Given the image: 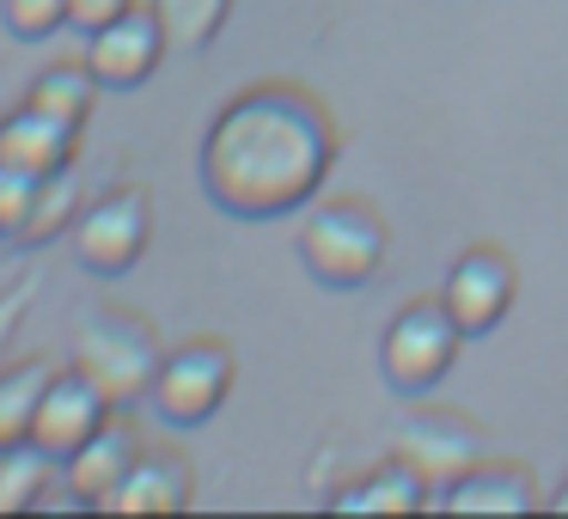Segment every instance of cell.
Listing matches in <instances>:
<instances>
[{
	"instance_id": "1",
	"label": "cell",
	"mask_w": 568,
	"mask_h": 519,
	"mask_svg": "<svg viewBox=\"0 0 568 519\" xmlns=\"http://www.w3.org/2000/svg\"><path fill=\"white\" fill-rule=\"evenodd\" d=\"M336 165V116L294 80L245 86L202 135V190L233 221H282L318 202Z\"/></svg>"
},
{
	"instance_id": "2",
	"label": "cell",
	"mask_w": 568,
	"mask_h": 519,
	"mask_svg": "<svg viewBox=\"0 0 568 519\" xmlns=\"http://www.w3.org/2000/svg\"><path fill=\"white\" fill-rule=\"evenodd\" d=\"M385 251H392V226H385V214L361 196L324 202V208H312L306 226H300V263H306L312 282L336 287V294L367 287L373 275L385 269Z\"/></svg>"
},
{
	"instance_id": "3",
	"label": "cell",
	"mask_w": 568,
	"mask_h": 519,
	"mask_svg": "<svg viewBox=\"0 0 568 519\" xmlns=\"http://www.w3.org/2000/svg\"><path fill=\"white\" fill-rule=\"evenodd\" d=\"M165 348H160V330H153L141 312H123V306H99L80 318L74 330V367L111 397L116 409H135L141 397L153 391V373H160Z\"/></svg>"
},
{
	"instance_id": "4",
	"label": "cell",
	"mask_w": 568,
	"mask_h": 519,
	"mask_svg": "<svg viewBox=\"0 0 568 519\" xmlns=\"http://www.w3.org/2000/svg\"><path fill=\"white\" fill-rule=\"evenodd\" d=\"M458 343L465 330L453 324V312L440 299H409L392 324H385V343H379V373L397 397H428L434 385L453 373Z\"/></svg>"
},
{
	"instance_id": "5",
	"label": "cell",
	"mask_w": 568,
	"mask_h": 519,
	"mask_svg": "<svg viewBox=\"0 0 568 519\" xmlns=\"http://www.w3.org/2000/svg\"><path fill=\"white\" fill-rule=\"evenodd\" d=\"M68 245H74V263L87 275H129L153 245V196L141 184H116L104 196H92L80 208Z\"/></svg>"
},
{
	"instance_id": "6",
	"label": "cell",
	"mask_w": 568,
	"mask_h": 519,
	"mask_svg": "<svg viewBox=\"0 0 568 519\" xmlns=\"http://www.w3.org/2000/svg\"><path fill=\"white\" fill-rule=\"evenodd\" d=\"M233 379H239L233 348L214 343V336H196V343L165 348L148 404L160 409V421H172V428H202V421L233 397Z\"/></svg>"
},
{
	"instance_id": "7",
	"label": "cell",
	"mask_w": 568,
	"mask_h": 519,
	"mask_svg": "<svg viewBox=\"0 0 568 519\" xmlns=\"http://www.w3.org/2000/svg\"><path fill=\"white\" fill-rule=\"evenodd\" d=\"M165 50H172V38H165L153 0H148V7L135 0V7L116 13L111 26L87 31V55H80V62L99 74L104 92H135V86H148V80L160 74Z\"/></svg>"
},
{
	"instance_id": "8",
	"label": "cell",
	"mask_w": 568,
	"mask_h": 519,
	"mask_svg": "<svg viewBox=\"0 0 568 519\" xmlns=\"http://www.w3.org/2000/svg\"><path fill=\"white\" fill-rule=\"evenodd\" d=\"M392 458H404V465L440 495L446 482H458L483 458V428L470 416H458V409H416V416L397 421Z\"/></svg>"
},
{
	"instance_id": "9",
	"label": "cell",
	"mask_w": 568,
	"mask_h": 519,
	"mask_svg": "<svg viewBox=\"0 0 568 519\" xmlns=\"http://www.w3.org/2000/svg\"><path fill=\"white\" fill-rule=\"evenodd\" d=\"M514 294H519V269L501 245H470L465 257L446 269V287H440V306L453 312V324L465 336H489L495 324L514 312Z\"/></svg>"
},
{
	"instance_id": "10",
	"label": "cell",
	"mask_w": 568,
	"mask_h": 519,
	"mask_svg": "<svg viewBox=\"0 0 568 519\" xmlns=\"http://www.w3.org/2000/svg\"><path fill=\"white\" fill-rule=\"evenodd\" d=\"M111 416H116V404L87 379V373L55 367L50 391H43V404H38V421H31V446H43L55 465H68V458H74Z\"/></svg>"
},
{
	"instance_id": "11",
	"label": "cell",
	"mask_w": 568,
	"mask_h": 519,
	"mask_svg": "<svg viewBox=\"0 0 568 519\" xmlns=\"http://www.w3.org/2000/svg\"><path fill=\"white\" fill-rule=\"evenodd\" d=\"M74 153H80V123L43 111L38 99H26L19 111L0 116V160L19 165V172L55 177V172H68V165H74Z\"/></svg>"
},
{
	"instance_id": "12",
	"label": "cell",
	"mask_w": 568,
	"mask_h": 519,
	"mask_svg": "<svg viewBox=\"0 0 568 519\" xmlns=\"http://www.w3.org/2000/svg\"><path fill=\"white\" fill-rule=\"evenodd\" d=\"M135 458H141V440H135V428L123 421V409H116V416L62 465L68 501L74 507H111V495L123 489V477L135 470Z\"/></svg>"
},
{
	"instance_id": "13",
	"label": "cell",
	"mask_w": 568,
	"mask_h": 519,
	"mask_svg": "<svg viewBox=\"0 0 568 519\" xmlns=\"http://www.w3.org/2000/svg\"><path fill=\"white\" fill-rule=\"evenodd\" d=\"M434 507H446V513H531V507H544V489L519 458H477L465 477L434 495Z\"/></svg>"
},
{
	"instance_id": "14",
	"label": "cell",
	"mask_w": 568,
	"mask_h": 519,
	"mask_svg": "<svg viewBox=\"0 0 568 519\" xmlns=\"http://www.w3.org/2000/svg\"><path fill=\"white\" fill-rule=\"evenodd\" d=\"M196 501V477L190 458L178 452H141L135 470L123 477V489L111 495V513H178Z\"/></svg>"
},
{
	"instance_id": "15",
	"label": "cell",
	"mask_w": 568,
	"mask_h": 519,
	"mask_svg": "<svg viewBox=\"0 0 568 519\" xmlns=\"http://www.w3.org/2000/svg\"><path fill=\"white\" fill-rule=\"evenodd\" d=\"M331 507H343V513H422V507H434V489L404 458H385V465L361 470L348 489H336Z\"/></svg>"
},
{
	"instance_id": "16",
	"label": "cell",
	"mask_w": 568,
	"mask_h": 519,
	"mask_svg": "<svg viewBox=\"0 0 568 519\" xmlns=\"http://www.w3.org/2000/svg\"><path fill=\"white\" fill-rule=\"evenodd\" d=\"M50 379H55L50 355L0 367V446L31 440V421H38V404H43V391H50Z\"/></svg>"
},
{
	"instance_id": "17",
	"label": "cell",
	"mask_w": 568,
	"mask_h": 519,
	"mask_svg": "<svg viewBox=\"0 0 568 519\" xmlns=\"http://www.w3.org/2000/svg\"><path fill=\"white\" fill-rule=\"evenodd\" d=\"M80 208H87V202H80L74 165H68V172H55V177H43V184H38V202H31V214H26V226H19L13 245H19V251H43L50 238L74 233Z\"/></svg>"
},
{
	"instance_id": "18",
	"label": "cell",
	"mask_w": 568,
	"mask_h": 519,
	"mask_svg": "<svg viewBox=\"0 0 568 519\" xmlns=\"http://www.w3.org/2000/svg\"><path fill=\"white\" fill-rule=\"evenodd\" d=\"M55 458L43 446L19 440V446H0V513H19V507H43L50 495V477H55Z\"/></svg>"
},
{
	"instance_id": "19",
	"label": "cell",
	"mask_w": 568,
	"mask_h": 519,
	"mask_svg": "<svg viewBox=\"0 0 568 519\" xmlns=\"http://www.w3.org/2000/svg\"><path fill=\"white\" fill-rule=\"evenodd\" d=\"M99 74H92L87 62H50L38 80H31V92L26 99H38L43 111H55V116H68V123H87L92 116V104H99Z\"/></svg>"
},
{
	"instance_id": "20",
	"label": "cell",
	"mask_w": 568,
	"mask_h": 519,
	"mask_svg": "<svg viewBox=\"0 0 568 519\" xmlns=\"http://www.w3.org/2000/svg\"><path fill=\"white\" fill-rule=\"evenodd\" d=\"M153 13H160L165 38L178 50H209L221 38L226 13H233V0H153Z\"/></svg>"
},
{
	"instance_id": "21",
	"label": "cell",
	"mask_w": 568,
	"mask_h": 519,
	"mask_svg": "<svg viewBox=\"0 0 568 519\" xmlns=\"http://www.w3.org/2000/svg\"><path fill=\"white\" fill-rule=\"evenodd\" d=\"M0 26L13 31L19 43L55 38L68 26V0H0Z\"/></svg>"
},
{
	"instance_id": "22",
	"label": "cell",
	"mask_w": 568,
	"mask_h": 519,
	"mask_svg": "<svg viewBox=\"0 0 568 519\" xmlns=\"http://www.w3.org/2000/svg\"><path fill=\"white\" fill-rule=\"evenodd\" d=\"M38 184L43 177H31V172H19V165L0 160V238H7V245H13L19 226H26L31 202H38Z\"/></svg>"
},
{
	"instance_id": "23",
	"label": "cell",
	"mask_w": 568,
	"mask_h": 519,
	"mask_svg": "<svg viewBox=\"0 0 568 519\" xmlns=\"http://www.w3.org/2000/svg\"><path fill=\"white\" fill-rule=\"evenodd\" d=\"M135 0H68V26L74 31H99V26H111L116 13H129Z\"/></svg>"
},
{
	"instance_id": "24",
	"label": "cell",
	"mask_w": 568,
	"mask_h": 519,
	"mask_svg": "<svg viewBox=\"0 0 568 519\" xmlns=\"http://www.w3.org/2000/svg\"><path fill=\"white\" fill-rule=\"evenodd\" d=\"M38 294V287H7V294H0V348H7V336H13V318H19V306H26V299Z\"/></svg>"
},
{
	"instance_id": "25",
	"label": "cell",
	"mask_w": 568,
	"mask_h": 519,
	"mask_svg": "<svg viewBox=\"0 0 568 519\" xmlns=\"http://www.w3.org/2000/svg\"><path fill=\"white\" fill-rule=\"evenodd\" d=\"M544 507H550V513H568V482H562V489L544 495Z\"/></svg>"
}]
</instances>
